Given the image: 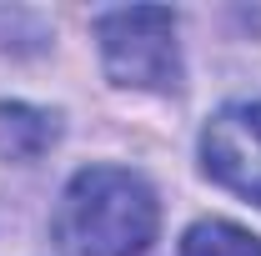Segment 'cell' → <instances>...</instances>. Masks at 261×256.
<instances>
[{
  "instance_id": "6da1fadb",
  "label": "cell",
  "mask_w": 261,
  "mask_h": 256,
  "mask_svg": "<svg viewBox=\"0 0 261 256\" xmlns=\"http://www.w3.org/2000/svg\"><path fill=\"white\" fill-rule=\"evenodd\" d=\"M161 231L151 181L126 166H86L65 181L56 241L65 256H141Z\"/></svg>"
},
{
  "instance_id": "7a4b0ae2",
  "label": "cell",
  "mask_w": 261,
  "mask_h": 256,
  "mask_svg": "<svg viewBox=\"0 0 261 256\" xmlns=\"http://www.w3.org/2000/svg\"><path fill=\"white\" fill-rule=\"evenodd\" d=\"M100 65L106 81L121 91H151L171 96L181 91V40H176V10L166 5H126L96 15Z\"/></svg>"
},
{
  "instance_id": "5b68a950",
  "label": "cell",
  "mask_w": 261,
  "mask_h": 256,
  "mask_svg": "<svg viewBox=\"0 0 261 256\" xmlns=\"http://www.w3.org/2000/svg\"><path fill=\"white\" fill-rule=\"evenodd\" d=\"M181 256H261V236L236 221H196L181 236Z\"/></svg>"
},
{
  "instance_id": "277c9868",
  "label": "cell",
  "mask_w": 261,
  "mask_h": 256,
  "mask_svg": "<svg viewBox=\"0 0 261 256\" xmlns=\"http://www.w3.org/2000/svg\"><path fill=\"white\" fill-rule=\"evenodd\" d=\"M61 141V111H45L31 100H0V161L31 166Z\"/></svg>"
},
{
  "instance_id": "3957f363",
  "label": "cell",
  "mask_w": 261,
  "mask_h": 256,
  "mask_svg": "<svg viewBox=\"0 0 261 256\" xmlns=\"http://www.w3.org/2000/svg\"><path fill=\"white\" fill-rule=\"evenodd\" d=\"M201 171L261 206V100H231L201 126Z\"/></svg>"
}]
</instances>
